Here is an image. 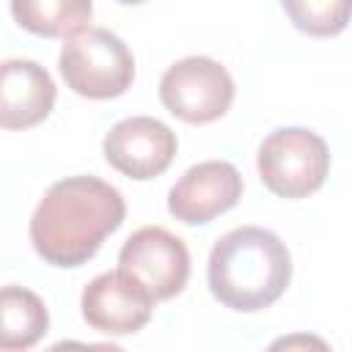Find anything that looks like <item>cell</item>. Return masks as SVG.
I'll return each mask as SVG.
<instances>
[{"label": "cell", "instance_id": "14", "mask_svg": "<svg viewBox=\"0 0 352 352\" xmlns=\"http://www.w3.org/2000/svg\"><path fill=\"white\" fill-rule=\"evenodd\" d=\"M116 3H121V6H138V3H143V0H116Z\"/></svg>", "mask_w": 352, "mask_h": 352}, {"label": "cell", "instance_id": "3", "mask_svg": "<svg viewBox=\"0 0 352 352\" xmlns=\"http://www.w3.org/2000/svg\"><path fill=\"white\" fill-rule=\"evenodd\" d=\"M60 74L66 85L85 99H116L135 80L129 47L107 28H80L63 38Z\"/></svg>", "mask_w": 352, "mask_h": 352}, {"label": "cell", "instance_id": "11", "mask_svg": "<svg viewBox=\"0 0 352 352\" xmlns=\"http://www.w3.org/2000/svg\"><path fill=\"white\" fill-rule=\"evenodd\" d=\"M50 330L44 300L16 283L0 286V349L22 352L36 346Z\"/></svg>", "mask_w": 352, "mask_h": 352}, {"label": "cell", "instance_id": "4", "mask_svg": "<svg viewBox=\"0 0 352 352\" xmlns=\"http://www.w3.org/2000/svg\"><path fill=\"white\" fill-rule=\"evenodd\" d=\"M258 176L278 198H308L330 173V148L324 138L305 126H280L258 146Z\"/></svg>", "mask_w": 352, "mask_h": 352}, {"label": "cell", "instance_id": "8", "mask_svg": "<svg viewBox=\"0 0 352 352\" xmlns=\"http://www.w3.org/2000/svg\"><path fill=\"white\" fill-rule=\"evenodd\" d=\"M154 297L124 270L96 275L80 297L82 319L104 336H132L143 330L154 314Z\"/></svg>", "mask_w": 352, "mask_h": 352}, {"label": "cell", "instance_id": "2", "mask_svg": "<svg viewBox=\"0 0 352 352\" xmlns=\"http://www.w3.org/2000/svg\"><path fill=\"white\" fill-rule=\"evenodd\" d=\"M214 300L239 314H256L278 302L292 280L286 242L261 226H239L223 234L206 264Z\"/></svg>", "mask_w": 352, "mask_h": 352}, {"label": "cell", "instance_id": "7", "mask_svg": "<svg viewBox=\"0 0 352 352\" xmlns=\"http://www.w3.org/2000/svg\"><path fill=\"white\" fill-rule=\"evenodd\" d=\"M179 148L176 132L151 116L121 118L102 140L104 160L135 182H148L168 170Z\"/></svg>", "mask_w": 352, "mask_h": 352}, {"label": "cell", "instance_id": "5", "mask_svg": "<svg viewBox=\"0 0 352 352\" xmlns=\"http://www.w3.org/2000/svg\"><path fill=\"white\" fill-rule=\"evenodd\" d=\"M234 80L228 69L206 55H190L165 69L160 80V102L187 124H212L228 113L234 102Z\"/></svg>", "mask_w": 352, "mask_h": 352}, {"label": "cell", "instance_id": "6", "mask_svg": "<svg viewBox=\"0 0 352 352\" xmlns=\"http://www.w3.org/2000/svg\"><path fill=\"white\" fill-rule=\"evenodd\" d=\"M118 270L143 283L157 302L170 300L190 280V250L184 239L168 228L143 226L124 242L118 253Z\"/></svg>", "mask_w": 352, "mask_h": 352}, {"label": "cell", "instance_id": "9", "mask_svg": "<svg viewBox=\"0 0 352 352\" xmlns=\"http://www.w3.org/2000/svg\"><path fill=\"white\" fill-rule=\"evenodd\" d=\"M242 198V176L226 160H206L184 170L168 192V212L184 226H206Z\"/></svg>", "mask_w": 352, "mask_h": 352}, {"label": "cell", "instance_id": "10", "mask_svg": "<svg viewBox=\"0 0 352 352\" xmlns=\"http://www.w3.org/2000/svg\"><path fill=\"white\" fill-rule=\"evenodd\" d=\"M58 88L50 72L25 58L0 63V129H30L55 107Z\"/></svg>", "mask_w": 352, "mask_h": 352}, {"label": "cell", "instance_id": "13", "mask_svg": "<svg viewBox=\"0 0 352 352\" xmlns=\"http://www.w3.org/2000/svg\"><path fill=\"white\" fill-rule=\"evenodd\" d=\"M352 0H280L289 22L314 38H330L346 30Z\"/></svg>", "mask_w": 352, "mask_h": 352}, {"label": "cell", "instance_id": "12", "mask_svg": "<svg viewBox=\"0 0 352 352\" xmlns=\"http://www.w3.org/2000/svg\"><path fill=\"white\" fill-rule=\"evenodd\" d=\"M91 0H11L14 22L44 38H66L91 22Z\"/></svg>", "mask_w": 352, "mask_h": 352}, {"label": "cell", "instance_id": "1", "mask_svg": "<svg viewBox=\"0 0 352 352\" xmlns=\"http://www.w3.org/2000/svg\"><path fill=\"white\" fill-rule=\"evenodd\" d=\"M121 192L96 176L55 182L30 217L33 250L52 267H82L124 223Z\"/></svg>", "mask_w": 352, "mask_h": 352}]
</instances>
